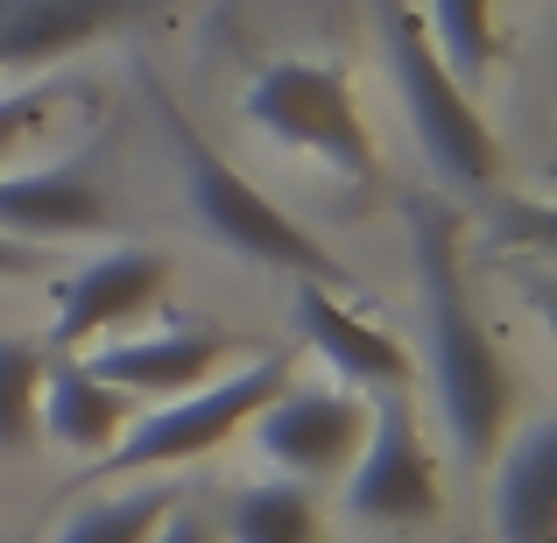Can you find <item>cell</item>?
<instances>
[{
	"instance_id": "277c9868",
	"label": "cell",
	"mask_w": 557,
	"mask_h": 543,
	"mask_svg": "<svg viewBox=\"0 0 557 543\" xmlns=\"http://www.w3.org/2000/svg\"><path fill=\"white\" fill-rule=\"evenodd\" d=\"M240 113L255 135H269L275 149L311 156L332 177L346 184H374L381 156H374V127L354 99V78L339 64H318V57H275L247 78Z\"/></svg>"
},
{
	"instance_id": "5b68a950",
	"label": "cell",
	"mask_w": 557,
	"mask_h": 543,
	"mask_svg": "<svg viewBox=\"0 0 557 543\" xmlns=\"http://www.w3.org/2000/svg\"><path fill=\"white\" fill-rule=\"evenodd\" d=\"M289 381H297V354L240 360V367H226V374H212L205 388L170 395L163 409L135 417L121 431V445L99 466H107V473H170V466H190V459H205V452H219L226 437H240L247 423H255V409L275 403Z\"/></svg>"
},
{
	"instance_id": "9a60e30c",
	"label": "cell",
	"mask_w": 557,
	"mask_h": 543,
	"mask_svg": "<svg viewBox=\"0 0 557 543\" xmlns=\"http://www.w3.org/2000/svg\"><path fill=\"white\" fill-rule=\"evenodd\" d=\"M226 543H332V522H325L318 488L269 473V480H255V488L233 494Z\"/></svg>"
},
{
	"instance_id": "8992f818",
	"label": "cell",
	"mask_w": 557,
	"mask_h": 543,
	"mask_svg": "<svg viewBox=\"0 0 557 543\" xmlns=\"http://www.w3.org/2000/svg\"><path fill=\"white\" fill-rule=\"evenodd\" d=\"M346 516L360 530H431L445 516V466L431 452V431H423L409 388H374L368 403V445L346 466Z\"/></svg>"
},
{
	"instance_id": "4fadbf2b",
	"label": "cell",
	"mask_w": 557,
	"mask_h": 543,
	"mask_svg": "<svg viewBox=\"0 0 557 543\" xmlns=\"http://www.w3.org/2000/svg\"><path fill=\"white\" fill-rule=\"evenodd\" d=\"M127 423H135V403H127L113 381H99L78 354H42L36 431H50L57 445L78 452V459H107Z\"/></svg>"
},
{
	"instance_id": "30bf717a",
	"label": "cell",
	"mask_w": 557,
	"mask_h": 543,
	"mask_svg": "<svg viewBox=\"0 0 557 543\" xmlns=\"http://www.w3.org/2000/svg\"><path fill=\"white\" fill-rule=\"evenodd\" d=\"M107 226H113V190L92 177L85 156L0 177V233L22 240V247L92 240V233H107Z\"/></svg>"
},
{
	"instance_id": "44dd1931",
	"label": "cell",
	"mask_w": 557,
	"mask_h": 543,
	"mask_svg": "<svg viewBox=\"0 0 557 543\" xmlns=\"http://www.w3.org/2000/svg\"><path fill=\"white\" fill-rule=\"evenodd\" d=\"M149 543H212V522H205V516H190V508H170V516H163V530H156Z\"/></svg>"
},
{
	"instance_id": "d6986e66",
	"label": "cell",
	"mask_w": 557,
	"mask_h": 543,
	"mask_svg": "<svg viewBox=\"0 0 557 543\" xmlns=\"http://www.w3.org/2000/svg\"><path fill=\"white\" fill-rule=\"evenodd\" d=\"M64 107V85L57 78H28V85H8L0 92V163L22 149L36 127H50V113Z\"/></svg>"
},
{
	"instance_id": "7c38bea8",
	"label": "cell",
	"mask_w": 557,
	"mask_h": 543,
	"mask_svg": "<svg viewBox=\"0 0 557 543\" xmlns=\"http://www.w3.org/2000/svg\"><path fill=\"white\" fill-rule=\"evenodd\" d=\"M163 0H0V71H42L121 36Z\"/></svg>"
},
{
	"instance_id": "ac0fdd59",
	"label": "cell",
	"mask_w": 557,
	"mask_h": 543,
	"mask_svg": "<svg viewBox=\"0 0 557 543\" xmlns=\"http://www.w3.org/2000/svg\"><path fill=\"white\" fill-rule=\"evenodd\" d=\"M36 395H42V346L0 340V459L36 445Z\"/></svg>"
},
{
	"instance_id": "6da1fadb",
	"label": "cell",
	"mask_w": 557,
	"mask_h": 543,
	"mask_svg": "<svg viewBox=\"0 0 557 543\" xmlns=\"http://www.w3.org/2000/svg\"><path fill=\"white\" fill-rule=\"evenodd\" d=\"M409 255H417L423 283V346H431L423 367H431L437 417H445L459 459L487 466L508 437V417H516V374H508L502 340L466 283L459 219L437 198H409Z\"/></svg>"
},
{
	"instance_id": "e0dca14e",
	"label": "cell",
	"mask_w": 557,
	"mask_h": 543,
	"mask_svg": "<svg viewBox=\"0 0 557 543\" xmlns=\"http://www.w3.org/2000/svg\"><path fill=\"white\" fill-rule=\"evenodd\" d=\"M170 488H127V494H99L57 530V543H149L170 516Z\"/></svg>"
},
{
	"instance_id": "2e32d148",
	"label": "cell",
	"mask_w": 557,
	"mask_h": 543,
	"mask_svg": "<svg viewBox=\"0 0 557 543\" xmlns=\"http://www.w3.org/2000/svg\"><path fill=\"white\" fill-rule=\"evenodd\" d=\"M423 14V36H431V50L445 57V71L473 92L480 78L494 71V57H502V28H494V0H417Z\"/></svg>"
},
{
	"instance_id": "3957f363",
	"label": "cell",
	"mask_w": 557,
	"mask_h": 543,
	"mask_svg": "<svg viewBox=\"0 0 557 543\" xmlns=\"http://www.w3.org/2000/svg\"><path fill=\"white\" fill-rule=\"evenodd\" d=\"M381 42H388V71H395V92H403L409 135H417L423 163L437 170V184L494 190L502 170H508L502 135L480 121L473 92H466V85L445 71V57L431 50L417 0H388V8H381Z\"/></svg>"
},
{
	"instance_id": "ba28073f",
	"label": "cell",
	"mask_w": 557,
	"mask_h": 543,
	"mask_svg": "<svg viewBox=\"0 0 557 543\" xmlns=\"http://www.w3.org/2000/svg\"><path fill=\"white\" fill-rule=\"evenodd\" d=\"M170 289V261L156 247H107L99 261L64 275L57 289V318H50V346L42 354H85L107 332H127L141 311H156Z\"/></svg>"
},
{
	"instance_id": "8fae6325",
	"label": "cell",
	"mask_w": 557,
	"mask_h": 543,
	"mask_svg": "<svg viewBox=\"0 0 557 543\" xmlns=\"http://www.w3.org/2000/svg\"><path fill=\"white\" fill-rule=\"evenodd\" d=\"M289 318H297V340L311 346L346 388H409V381H417L409 346L395 340V332H381L374 318H360L332 283H297Z\"/></svg>"
},
{
	"instance_id": "52a82bcc",
	"label": "cell",
	"mask_w": 557,
	"mask_h": 543,
	"mask_svg": "<svg viewBox=\"0 0 557 543\" xmlns=\"http://www.w3.org/2000/svg\"><path fill=\"white\" fill-rule=\"evenodd\" d=\"M247 437L269 459V473L283 480H304V488L339 480L354 466V452L368 445V395L346 388V381H304V388L289 381L275 403L255 409Z\"/></svg>"
},
{
	"instance_id": "9c48e42d",
	"label": "cell",
	"mask_w": 557,
	"mask_h": 543,
	"mask_svg": "<svg viewBox=\"0 0 557 543\" xmlns=\"http://www.w3.org/2000/svg\"><path fill=\"white\" fill-rule=\"evenodd\" d=\"M233 354H240V340L226 325H156L135 340H107L78 360L99 381H113L127 403H170V395H190L212 374H226Z\"/></svg>"
},
{
	"instance_id": "5bb4252c",
	"label": "cell",
	"mask_w": 557,
	"mask_h": 543,
	"mask_svg": "<svg viewBox=\"0 0 557 543\" xmlns=\"http://www.w3.org/2000/svg\"><path fill=\"white\" fill-rule=\"evenodd\" d=\"M494 543H557V423H530L494 473Z\"/></svg>"
},
{
	"instance_id": "7a4b0ae2",
	"label": "cell",
	"mask_w": 557,
	"mask_h": 543,
	"mask_svg": "<svg viewBox=\"0 0 557 543\" xmlns=\"http://www.w3.org/2000/svg\"><path fill=\"white\" fill-rule=\"evenodd\" d=\"M141 85H149V107H156V121H163L170 149H177L190 219H198V226L212 233L226 255L255 261V269H275V275H297V283H332V289H339L346 269L332 261V247L318 240L311 226H297V219H289L255 177H240V170H233L226 156H219L212 141L190 127V113H184L156 78H141Z\"/></svg>"
},
{
	"instance_id": "ffe728a7",
	"label": "cell",
	"mask_w": 557,
	"mask_h": 543,
	"mask_svg": "<svg viewBox=\"0 0 557 543\" xmlns=\"http://www.w3.org/2000/svg\"><path fill=\"white\" fill-rule=\"evenodd\" d=\"M50 261H57V247H22V240H8V233H0V283H28V275H50Z\"/></svg>"
}]
</instances>
